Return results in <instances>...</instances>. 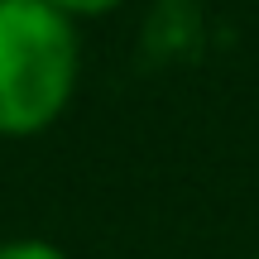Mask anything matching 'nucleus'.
I'll use <instances>...</instances> for the list:
<instances>
[{
    "instance_id": "20e7f679",
    "label": "nucleus",
    "mask_w": 259,
    "mask_h": 259,
    "mask_svg": "<svg viewBox=\"0 0 259 259\" xmlns=\"http://www.w3.org/2000/svg\"><path fill=\"white\" fill-rule=\"evenodd\" d=\"M254 259H259V254H254Z\"/></svg>"
},
{
    "instance_id": "f257e3e1",
    "label": "nucleus",
    "mask_w": 259,
    "mask_h": 259,
    "mask_svg": "<svg viewBox=\"0 0 259 259\" xmlns=\"http://www.w3.org/2000/svg\"><path fill=\"white\" fill-rule=\"evenodd\" d=\"M82 77V38L48 0H0V139L44 135Z\"/></svg>"
},
{
    "instance_id": "7ed1b4c3",
    "label": "nucleus",
    "mask_w": 259,
    "mask_h": 259,
    "mask_svg": "<svg viewBox=\"0 0 259 259\" xmlns=\"http://www.w3.org/2000/svg\"><path fill=\"white\" fill-rule=\"evenodd\" d=\"M48 5L77 24V19H96V15H106V10H115L120 0H48Z\"/></svg>"
},
{
    "instance_id": "f03ea898",
    "label": "nucleus",
    "mask_w": 259,
    "mask_h": 259,
    "mask_svg": "<svg viewBox=\"0 0 259 259\" xmlns=\"http://www.w3.org/2000/svg\"><path fill=\"white\" fill-rule=\"evenodd\" d=\"M0 259H67L53 240L38 235H19V240H0Z\"/></svg>"
}]
</instances>
